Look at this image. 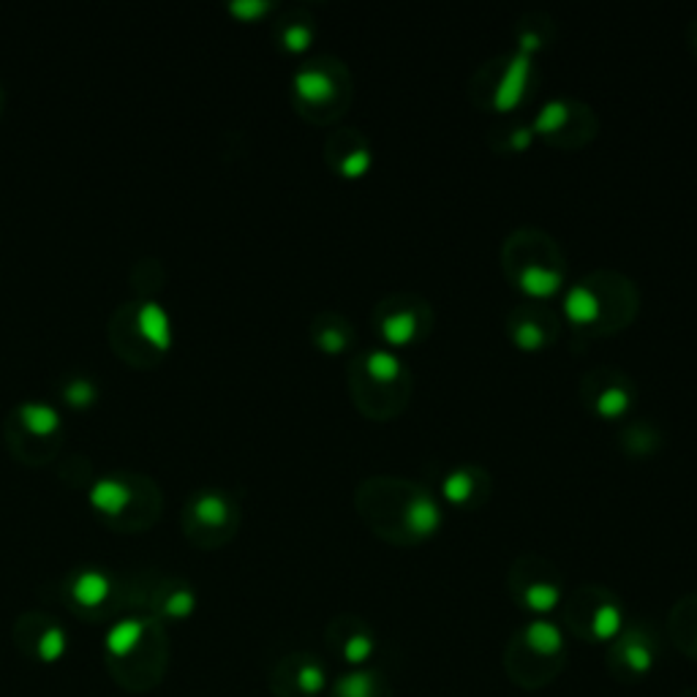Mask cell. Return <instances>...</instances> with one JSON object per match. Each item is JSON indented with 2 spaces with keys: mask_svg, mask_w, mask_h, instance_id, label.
<instances>
[{
  "mask_svg": "<svg viewBox=\"0 0 697 697\" xmlns=\"http://www.w3.org/2000/svg\"><path fill=\"white\" fill-rule=\"evenodd\" d=\"M104 665L123 693L148 695L159 689L170 665V646L159 624L142 616L115 622L104 635Z\"/></svg>",
  "mask_w": 697,
  "mask_h": 697,
  "instance_id": "1",
  "label": "cell"
},
{
  "mask_svg": "<svg viewBox=\"0 0 697 697\" xmlns=\"http://www.w3.org/2000/svg\"><path fill=\"white\" fill-rule=\"evenodd\" d=\"M16 643H20L22 654L36 665H58L69 654V632L53 618L22 624L16 632Z\"/></svg>",
  "mask_w": 697,
  "mask_h": 697,
  "instance_id": "2",
  "label": "cell"
},
{
  "mask_svg": "<svg viewBox=\"0 0 697 697\" xmlns=\"http://www.w3.org/2000/svg\"><path fill=\"white\" fill-rule=\"evenodd\" d=\"M270 687L278 697H316L327 689V673L311 657H292L276 667Z\"/></svg>",
  "mask_w": 697,
  "mask_h": 697,
  "instance_id": "3",
  "label": "cell"
},
{
  "mask_svg": "<svg viewBox=\"0 0 697 697\" xmlns=\"http://www.w3.org/2000/svg\"><path fill=\"white\" fill-rule=\"evenodd\" d=\"M113 600V581L102 570H82L71 578L69 602L82 613L107 611Z\"/></svg>",
  "mask_w": 697,
  "mask_h": 697,
  "instance_id": "4",
  "label": "cell"
},
{
  "mask_svg": "<svg viewBox=\"0 0 697 697\" xmlns=\"http://www.w3.org/2000/svg\"><path fill=\"white\" fill-rule=\"evenodd\" d=\"M528 77H532V55L518 49V53L512 55L510 63H507L504 74H501L499 88H496L493 104L499 113H510V109H515L518 104L523 102V96H526Z\"/></svg>",
  "mask_w": 697,
  "mask_h": 697,
  "instance_id": "5",
  "label": "cell"
},
{
  "mask_svg": "<svg viewBox=\"0 0 697 697\" xmlns=\"http://www.w3.org/2000/svg\"><path fill=\"white\" fill-rule=\"evenodd\" d=\"M523 646L543 660H554V657L565 654V632L559 629V624L548 622V618H534L523 629Z\"/></svg>",
  "mask_w": 697,
  "mask_h": 697,
  "instance_id": "6",
  "label": "cell"
},
{
  "mask_svg": "<svg viewBox=\"0 0 697 697\" xmlns=\"http://www.w3.org/2000/svg\"><path fill=\"white\" fill-rule=\"evenodd\" d=\"M294 93L300 96V102L322 107L336 98V82L322 69H300L294 74Z\"/></svg>",
  "mask_w": 697,
  "mask_h": 697,
  "instance_id": "7",
  "label": "cell"
},
{
  "mask_svg": "<svg viewBox=\"0 0 697 697\" xmlns=\"http://www.w3.org/2000/svg\"><path fill=\"white\" fill-rule=\"evenodd\" d=\"M442 526V507L437 504L433 496H417L406 507V528L415 537H431Z\"/></svg>",
  "mask_w": 697,
  "mask_h": 697,
  "instance_id": "8",
  "label": "cell"
},
{
  "mask_svg": "<svg viewBox=\"0 0 697 697\" xmlns=\"http://www.w3.org/2000/svg\"><path fill=\"white\" fill-rule=\"evenodd\" d=\"M137 327L148 344H153V347L159 349L170 347L172 327H170V316H166V311L161 309V303H155V300L144 303L137 314Z\"/></svg>",
  "mask_w": 697,
  "mask_h": 697,
  "instance_id": "9",
  "label": "cell"
},
{
  "mask_svg": "<svg viewBox=\"0 0 697 697\" xmlns=\"http://www.w3.org/2000/svg\"><path fill=\"white\" fill-rule=\"evenodd\" d=\"M128 501H131V488H128L126 483H120V479L104 477L93 483L91 504L96 507V510L107 512V515H120L128 507Z\"/></svg>",
  "mask_w": 697,
  "mask_h": 697,
  "instance_id": "10",
  "label": "cell"
},
{
  "mask_svg": "<svg viewBox=\"0 0 697 697\" xmlns=\"http://www.w3.org/2000/svg\"><path fill=\"white\" fill-rule=\"evenodd\" d=\"M382 695V682L373 671L368 667H357V671H347L344 676H338V682L333 684L330 697H379Z\"/></svg>",
  "mask_w": 697,
  "mask_h": 697,
  "instance_id": "11",
  "label": "cell"
},
{
  "mask_svg": "<svg viewBox=\"0 0 697 697\" xmlns=\"http://www.w3.org/2000/svg\"><path fill=\"white\" fill-rule=\"evenodd\" d=\"M624 629V613L622 607L613 605V602H600L591 613L589 632L596 643H613V640L622 635Z\"/></svg>",
  "mask_w": 697,
  "mask_h": 697,
  "instance_id": "12",
  "label": "cell"
},
{
  "mask_svg": "<svg viewBox=\"0 0 697 697\" xmlns=\"http://www.w3.org/2000/svg\"><path fill=\"white\" fill-rule=\"evenodd\" d=\"M518 287L526 294H532V298H550L554 292H559L561 272L554 270V267L528 265L518 276Z\"/></svg>",
  "mask_w": 697,
  "mask_h": 697,
  "instance_id": "13",
  "label": "cell"
},
{
  "mask_svg": "<svg viewBox=\"0 0 697 697\" xmlns=\"http://www.w3.org/2000/svg\"><path fill=\"white\" fill-rule=\"evenodd\" d=\"M362 371L379 384H393L398 382L400 373H404V362L395 355L393 349H371L362 360Z\"/></svg>",
  "mask_w": 697,
  "mask_h": 697,
  "instance_id": "14",
  "label": "cell"
},
{
  "mask_svg": "<svg viewBox=\"0 0 697 697\" xmlns=\"http://www.w3.org/2000/svg\"><path fill=\"white\" fill-rule=\"evenodd\" d=\"M379 330H382L384 341H387L390 347H406V344L415 341L417 330H420V322H417V316L411 314L409 309H400L384 316Z\"/></svg>",
  "mask_w": 697,
  "mask_h": 697,
  "instance_id": "15",
  "label": "cell"
},
{
  "mask_svg": "<svg viewBox=\"0 0 697 697\" xmlns=\"http://www.w3.org/2000/svg\"><path fill=\"white\" fill-rule=\"evenodd\" d=\"M600 311H602V305H600V298H596L594 289L572 287L570 292H567L565 314L570 316L576 325H591V322H596Z\"/></svg>",
  "mask_w": 697,
  "mask_h": 697,
  "instance_id": "16",
  "label": "cell"
},
{
  "mask_svg": "<svg viewBox=\"0 0 697 697\" xmlns=\"http://www.w3.org/2000/svg\"><path fill=\"white\" fill-rule=\"evenodd\" d=\"M20 417L27 426V431H33L36 437H49V433L60 428L58 409L49 404H42V400H27V404H22Z\"/></svg>",
  "mask_w": 697,
  "mask_h": 697,
  "instance_id": "17",
  "label": "cell"
},
{
  "mask_svg": "<svg viewBox=\"0 0 697 697\" xmlns=\"http://www.w3.org/2000/svg\"><path fill=\"white\" fill-rule=\"evenodd\" d=\"M338 654L347 662V667L357 671V667H365L368 662L373 660V654H376V640L368 632H362V629H357V632L347 635V638L338 643Z\"/></svg>",
  "mask_w": 697,
  "mask_h": 697,
  "instance_id": "18",
  "label": "cell"
},
{
  "mask_svg": "<svg viewBox=\"0 0 697 697\" xmlns=\"http://www.w3.org/2000/svg\"><path fill=\"white\" fill-rule=\"evenodd\" d=\"M618 651H622L624 667L638 673V676H643V673H649L654 667V649L646 640H640L638 635H627L622 640V646H618Z\"/></svg>",
  "mask_w": 697,
  "mask_h": 697,
  "instance_id": "19",
  "label": "cell"
},
{
  "mask_svg": "<svg viewBox=\"0 0 697 697\" xmlns=\"http://www.w3.org/2000/svg\"><path fill=\"white\" fill-rule=\"evenodd\" d=\"M194 515L205 526H224L230 521V501L221 493H202L194 504Z\"/></svg>",
  "mask_w": 697,
  "mask_h": 697,
  "instance_id": "20",
  "label": "cell"
},
{
  "mask_svg": "<svg viewBox=\"0 0 697 697\" xmlns=\"http://www.w3.org/2000/svg\"><path fill=\"white\" fill-rule=\"evenodd\" d=\"M559 600L561 589L556 583H528L526 589H523V605H526L528 611L539 613V616L554 611V607L559 605Z\"/></svg>",
  "mask_w": 697,
  "mask_h": 697,
  "instance_id": "21",
  "label": "cell"
},
{
  "mask_svg": "<svg viewBox=\"0 0 697 697\" xmlns=\"http://www.w3.org/2000/svg\"><path fill=\"white\" fill-rule=\"evenodd\" d=\"M194 611H197V594L191 589H172L159 607L161 616L172 618V622L191 618Z\"/></svg>",
  "mask_w": 697,
  "mask_h": 697,
  "instance_id": "22",
  "label": "cell"
},
{
  "mask_svg": "<svg viewBox=\"0 0 697 697\" xmlns=\"http://www.w3.org/2000/svg\"><path fill=\"white\" fill-rule=\"evenodd\" d=\"M442 490L444 499H448L450 504H466L474 493L472 472H468V468H455V472H450L448 477H444Z\"/></svg>",
  "mask_w": 697,
  "mask_h": 697,
  "instance_id": "23",
  "label": "cell"
},
{
  "mask_svg": "<svg viewBox=\"0 0 697 697\" xmlns=\"http://www.w3.org/2000/svg\"><path fill=\"white\" fill-rule=\"evenodd\" d=\"M629 404H632V395L627 393L624 387H607L602 390L600 398H596V411H600L602 417H607V420H616V417L627 415Z\"/></svg>",
  "mask_w": 697,
  "mask_h": 697,
  "instance_id": "24",
  "label": "cell"
},
{
  "mask_svg": "<svg viewBox=\"0 0 697 697\" xmlns=\"http://www.w3.org/2000/svg\"><path fill=\"white\" fill-rule=\"evenodd\" d=\"M567 117H570V107H567V102H548L543 109H539V115L534 117L532 131L534 133L559 131V128L567 123Z\"/></svg>",
  "mask_w": 697,
  "mask_h": 697,
  "instance_id": "25",
  "label": "cell"
},
{
  "mask_svg": "<svg viewBox=\"0 0 697 697\" xmlns=\"http://www.w3.org/2000/svg\"><path fill=\"white\" fill-rule=\"evenodd\" d=\"M314 42V27L305 25V22H292V25L283 31V47L292 49V53H303Z\"/></svg>",
  "mask_w": 697,
  "mask_h": 697,
  "instance_id": "26",
  "label": "cell"
},
{
  "mask_svg": "<svg viewBox=\"0 0 697 697\" xmlns=\"http://www.w3.org/2000/svg\"><path fill=\"white\" fill-rule=\"evenodd\" d=\"M515 344L521 349H528V351L543 349L545 330L537 325V322H518V325H515Z\"/></svg>",
  "mask_w": 697,
  "mask_h": 697,
  "instance_id": "27",
  "label": "cell"
},
{
  "mask_svg": "<svg viewBox=\"0 0 697 697\" xmlns=\"http://www.w3.org/2000/svg\"><path fill=\"white\" fill-rule=\"evenodd\" d=\"M96 384L91 382V379H74V382H69V387H66V400H69L71 406H88L96 400Z\"/></svg>",
  "mask_w": 697,
  "mask_h": 697,
  "instance_id": "28",
  "label": "cell"
},
{
  "mask_svg": "<svg viewBox=\"0 0 697 697\" xmlns=\"http://www.w3.org/2000/svg\"><path fill=\"white\" fill-rule=\"evenodd\" d=\"M368 166H371V153H368L365 148H355L347 159L341 161V172L347 177H362L368 172Z\"/></svg>",
  "mask_w": 697,
  "mask_h": 697,
  "instance_id": "29",
  "label": "cell"
},
{
  "mask_svg": "<svg viewBox=\"0 0 697 697\" xmlns=\"http://www.w3.org/2000/svg\"><path fill=\"white\" fill-rule=\"evenodd\" d=\"M270 9H272L270 0H232L230 3L232 14L243 16V20H254V16H262Z\"/></svg>",
  "mask_w": 697,
  "mask_h": 697,
  "instance_id": "30",
  "label": "cell"
},
{
  "mask_svg": "<svg viewBox=\"0 0 697 697\" xmlns=\"http://www.w3.org/2000/svg\"><path fill=\"white\" fill-rule=\"evenodd\" d=\"M320 347L336 355V351H344V347H347V336L336 330V327H327V330L320 333Z\"/></svg>",
  "mask_w": 697,
  "mask_h": 697,
  "instance_id": "31",
  "label": "cell"
},
{
  "mask_svg": "<svg viewBox=\"0 0 697 697\" xmlns=\"http://www.w3.org/2000/svg\"><path fill=\"white\" fill-rule=\"evenodd\" d=\"M532 139H534L532 128H515V131H512L510 142H512V148H515V150H526Z\"/></svg>",
  "mask_w": 697,
  "mask_h": 697,
  "instance_id": "32",
  "label": "cell"
},
{
  "mask_svg": "<svg viewBox=\"0 0 697 697\" xmlns=\"http://www.w3.org/2000/svg\"><path fill=\"white\" fill-rule=\"evenodd\" d=\"M695 649H697V638H695Z\"/></svg>",
  "mask_w": 697,
  "mask_h": 697,
  "instance_id": "33",
  "label": "cell"
}]
</instances>
